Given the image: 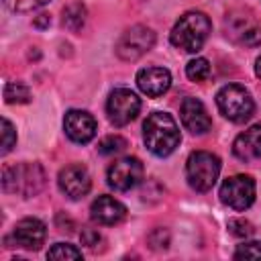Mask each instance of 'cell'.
<instances>
[{"label": "cell", "mask_w": 261, "mask_h": 261, "mask_svg": "<svg viewBox=\"0 0 261 261\" xmlns=\"http://www.w3.org/2000/svg\"><path fill=\"white\" fill-rule=\"evenodd\" d=\"M143 139L147 149L157 157H167L179 145V128L171 114L151 112L143 124Z\"/></svg>", "instance_id": "6da1fadb"}, {"label": "cell", "mask_w": 261, "mask_h": 261, "mask_svg": "<svg viewBox=\"0 0 261 261\" xmlns=\"http://www.w3.org/2000/svg\"><path fill=\"white\" fill-rule=\"evenodd\" d=\"M210 31H212L210 18L200 10H192L179 16V20L171 29L169 39L173 47L186 53H198L204 47Z\"/></svg>", "instance_id": "7a4b0ae2"}, {"label": "cell", "mask_w": 261, "mask_h": 261, "mask_svg": "<svg viewBox=\"0 0 261 261\" xmlns=\"http://www.w3.org/2000/svg\"><path fill=\"white\" fill-rule=\"evenodd\" d=\"M45 186V171L39 163H16L2 171V188L6 194L22 198L37 196Z\"/></svg>", "instance_id": "3957f363"}, {"label": "cell", "mask_w": 261, "mask_h": 261, "mask_svg": "<svg viewBox=\"0 0 261 261\" xmlns=\"http://www.w3.org/2000/svg\"><path fill=\"white\" fill-rule=\"evenodd\" d=\"M218 110L224 118L230 122H245L251 118L255 110V102L249 94V90L241 84H226L216 94Z\"/></svg>", "instance_id": "277c9868"}, {"label": "cell", "mask_w": 261, "mask_h": 261, "mask_svg": "<svg viewBox=\"0 0 261 261\" xmlns=\"http://www.w3.org/2000/svg\"><path fill=\"white\" fill-rule=\"evenodd\" d=\"M220 173V159L210 151H194L186 161L188 184L196 192H208Z\"/></svg>", "instance_id": "5b68a950"}, {"label": "cell", "mask_w": 261, "mask_h": 261, "mask_svg": "<svg viewBox=\"0 0 261 261\" xmlns=\"http://www.w3.org/2000/svg\"><path fill=\"white\" fill-rule=\"evenodd\" d=\"M220 200L232 210H247L255 202V179L245 173L226 177L220 186Z\"/></svg>", "instance_id": "8992f818"}, {"label": "cell", "mask_w": 261, "mask_h": 261, "mask_svg": "<svg viewBox=\"0 0 261 261\" xmlns=\"http://www.w3.org/2000/svg\"><path fill=\"white\" fill-rule=\"evenodd\" d=\"M153 45H155V33L149 27L135 24L120 35L116 43V55L124 61H137L147 51H151Z\"/></svg>", "instance_id": "52a82bcc"}, {"label": "cell", "mask_w": 261, "mask_h": 261, "mask_svg": "<svg viewBox=\"0 0 261 261\" xmlns=\"http://www.w3.org/2000/svg\"><path fill=\"white\" fill-rule=\"evenodd\" d=\"M139 110H141V100L133 90L116 88L110 92L108 102H106V112H108V118L114 126L128 124L130 120L137 118Z\"/></svg>", "instance_id": "ba28073f"}, {"label": "cell", "mask_w": 261, "mask_h": 261, "mask_svg": "<svg viewBox=\"0 0 261 261\" xmlns=\"http://www.w3.org/2000/svg\"><path fill=\"white\" fill-rule=\"evenodd\" d=\"M108 186L116 192H128L143 179V163L137 157H122L116 159L108 167Z\"/></svg>", "instance_id": "9c48e42d"}, {"label": "cell", "mask_w": 261, "mask_h": 261, "mask_svg": "<svg viewBox=\"0 0 261 261\" xmlns=\"http://www.w3.org/2000/svg\"><path fill=\"white\" fill-rule=\"evenodd\" d=\"M57 184H59V190L71 198V200H80L84 198L90 188H92V179H90V173L84 165L80 163H71V165H65L61 171H59V177H57Z\"/></svg>", "instance_id": "30bf717a"}, {"label": "cell", "mask_w": 261, "mask_h": 261, "mask_svg": "<svg viewBox=\"0 0 261 261\" xmlns=\"http://www.w3.org/2000/svg\"><path fill=\"white\" fill-rule=\"evenodd\" d=\"M63 128H65V135L73 141V143H90L94 137H96V118L86 112V110H69L65 112V118H63Z\"/></svg>", "instance_id": "8fae6325"}, {"label": "cell", "mask_w": 261, "mask_h": 261, "mask_svg": "<svg viewBox=\"0 0 261 261\" xmlns=\"http://www.w3.org/2000/svg\"><path fill=\"white\" fill-rule=\"evenodd\" d=\"M45 237H47V226L39 218H22L12 228V241L20 249L37 251L45 243Z\"/></svg>", "instance_id": "7c38bea8"}, {"label": "cell", "mask_w": 261, "mask_h": 261, "mask_svg": "<svg viewBox=\"0 0 261 261\" xmlns=\"http://www.w3.org/2000/svg\"><path fill=\"white\" fill-rule=\"evenodd\" d=\"M179 116H181V124L192 135H204L212 126L208 110L198 98H186L179 106Z\"/></svg>", "instance_id": "4fadbf2b"}, {"label": "cell", "mask_w": 261, "mask_h": 261, "mask_svg": "<svg viewBox=\"0 0 261 261\" xmlns=\"http://www.w3.org/2000/svg\"><path fill=\"white\" fill-rule=\"evenodd\" d=\"M90 216L98 224L112 226V224H118L124 220L126 208L122 202H118L112 196H98L90 206Z\"/></svg>", "instance_id": "5bb4252c"}, {"label": "cell", "mask_w": 261, "mask_h": 261, "mask_svg": "<svg viewBox=\"0 0 261 261\" xmlns=\"http://www.w3.org/2000/svg\"><path fill=\"white\" fill-rule=\"evenodd\" d=\"M137 86L149 98H157L169 90L171 73L165 67H143L137 73Z\"/></svg>", "instance_id": "9a60e30c"}, {"label": "cell", "mask_w": 261, "mask_h": 261, "mask_svg": "<svg viewBox=\"0 0 261 261\" xmlns=\"http://www.w3.org/2000/svg\"><path fill=\"white\" fill-rule=\"evenodd\" d=\"M232 153L241 161H255L261 159V122L249 126L243 130L234 143H232Z\"/></svg>", "instance_id": "2e32d148"}, {"label": "cell", "mask_w": 261, "mask_h": 261, "mask_svg": "<svg viewBox=\"0 0 261 261\" xmlns=\"http://www.w3.org/2000/svg\"><path fill=\"white\" fill-rule=\"evenodd\" d=\"M86 22V8L82 2H73L63 8V27L69 31H80Z\"/></svg>", "instance_id": "e0dca14e"}, {"label": "cell", "mask_w": 261, "mask_h": 261, "mask_svg": "<svg viewBox=\"0 0 261 261\" xmlns=\"http://www.w3.org/2000/svg\"><path fill=\"white\" fill-rule=\"evenodd\" d=\"M4 100L8 104H27L31 100V90L20 82H8L4 88Z\"/></svg>", "instance_id": "ac0fdd59"}, {"label": "cell", "mask_w": 261, "mask_h": 261, "mask_svg": "<svg viewBox=\"0 0 261 261\" xmlns=\"http://www.w3.org/2000/svg\"><path fill=\"white\" fill-rule=\"evenodd\" d=\"M186 75L192 82H204V80H208V75H210V63H208V59H204V57L192 59L186 65Z\"/></svg>", "instance_id": "d6986e66"}, {"label": "cell", "mask_w": 261, "mask_h": 261, "mask_svg": "<svg viewBox=\"0 0 261 261\" xmlns=\"http://www.w3.org/2000/svg\"><path fill=\"white\" fill-rule=\"evenodd\" d=\"M49 259H82V251L67 243H57L47 253Z\"/></svg>", "instance_id": "ffe728a7"}, {"label": "cell", "mask_w": 261, "mask_h": 261, "mask_svg": "<svg viewBox=\"0 0 261 261\" xmlns=\"http://www.w3.org/2000/svg\"><path fill=\"white\" fill-rule=\"evenodd\" d=\"M126 147V141L118 135H110V137H104L100 143H98V151L102 155H114V153H120L122 149Z\"/></svg>", "instance_id": "44dd1931"}, {"label": "cell", "mask_w": 261, "mask_h": 261, "mask_svg": "<svg viewBox=\"0 0 261 261\" xmlns=\"http://www.w3.org/2000/svg\"><path fill=\"white\" fill-rule=\"evenodd\" d=\"M234 259H261V241H249L239 245L234 251Z\"/></svg>", "instance_id": "7402d4cb"}, {"label": "cell", "mask_w": 261, "mask_h": 261, "mask_svg": "<svg viewBox=\"0 0 261 261\" xmlns=\"http://www.w3.org/2000/svg\"><path fill=\"white\" fill-rule=\"evenodd\" d=\"M49 0H4V4L12 10V12H31L37 10L41 6H45Z\"/></svg>", "instance_id": "603a6c76"}, {"label": "cell", "mask_w": 261, "mask_h": 261, "mask_svg": "<svg viewBox=\"0 0 261 261\" xmlns=\"http://www.w3.org/2000/svg\"><path fill=\"white\" fill-rule=\"evenodd\" d=\"M16 145V130L8 118H2V155H6Z\"/></svg>", "instance_id": "cb8c5ba5"}, {"label": "cell", "mask_w": 261, "mask_h": 261, "mask_svg": "<svg viewBox=\"0 0 261 261\" xmlns=\"http://www.w3.org/2000/svg\"><path fill=\"white\" fill-rule=\"evenodd\" d=\"M228 230H230L234 237H249L255 228H253V224H251L249 220H245V218H230V220H228Z\"/></svg>", "instance_id": "d4e9b609"}, {"label": "cell", "mask_w": 261, "mask_h": 261, "mask_svg": "<svg viewBox=\"0 0 261 261\" xmlns=\"http://www.w3.org/2000/svg\"><path fill=\"white\" fill-rule=\"evenodd\" d=\"M100 232L96 230V228H84L82 230V243L86 245V247H90V249H96V245L100 243Z\"/></svg>", "instance_id": "484cf974"}, {"label": "cell", "mask_w": 261, "mask_h": 261, "mask_svg": "<svg viewBox=\"0 0 261 261\" xmlns=\"http://www.w3.org/2000/svg\"><path fill=\"white\" fill-rule=\"evenodd\" d=\"M49 22H51V20H49V16H47V14H39V18L35 20V24H37V27H45V24H49Z\"/></svg>", "instance_id": "4316f807"}, {"label": "cell", "mask_w": 261, "mask_h": 261, "mask_svg": "<svg viewBox=\"0 0 261 261\" xmlns=\"http://www.w3.org/2000/svg\"><path fill=\"white\" fill-rule=\"evenodd\" d=\"M255 73H257V77H261V55L255 61Z\"/></svg>", "instance_id": "83f0119b"}]
</instances>
